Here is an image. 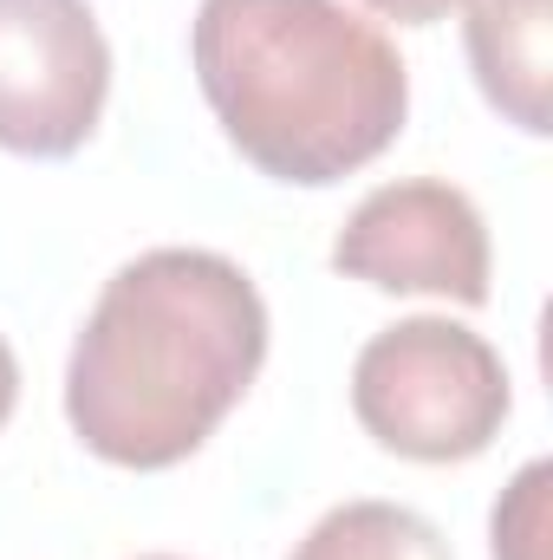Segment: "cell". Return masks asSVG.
Returning <instances> with one entry per match:
<instances>
[{"label":"cell","mask_w":553,"mask_h":560,"mask_svg":"<svg viewBox=\"0 0 553 560\" xmlns=\"http://www.w3.org/2000/svg\"><path fill=\"white\" fill-rule=\"evenodd\" d=\"M268 359L261 287L215 248H150L105 280L66 365V418L118 469L196 456Z\"/></svg>","instance_id":"1"},{"label":"cell","mask_w":553,"mask_h":560,"mask_svg":"<svg viewBox=\"0 0 553 560\" xmlns=\"http://www.w3.org/2000/svg\"><path fill=\"white\" fill-rule=\"evenodd\" d=\"M332 268L372 280L385 293H443L456 306H482L489 229H482V209L456 183H436V176L385 183L345 215L332 242Z\"/></svg>","instance_id":"5"},{"label":"cell","mask_w":553,"mask_h":560,"mask_svg":"<svg viewBox=\"0 0 553 560\" xmlns=\"http://www.w3.org/2000/svg\"><path fill=\"white\" fill-rule=\"evenodd\" d=\"M358 423L411 463H469L482 456L508 418L502 352L436 313L385 326L352 365Z\"/></svg>","instance_id":"3"},{"label":"cell","mask_w":553,"mask_h":560,"mask_svg":"<svg viewBox=\"0 0 553 560\" xmlns=\"http://www.w3.org/2000/svg\"><path fill=\"white\" fill-rule=\"evenodd\" d=\"M111 98V46L85 0H0V150L72 156Z\"/></svg>","instance_id":"4"},{"label":"cell","mask_w":553,"mask_h":560,"mask_svg":"<svg viewBox=\"0 0 553 560\" xmlns=\"http://www.w3.org/2000/svg\"><path fill=\"white\" fill-rule=\"evenodd\" d=\"M189 66L228 143L299 189L385 156L411 112L398 46L345 0H202Z\"/></svg>","instance_id":"2"},{"label":"cell","mask_w":553,"mask_h":560,"mask_svg":"<svg viewBox=\"0 0 553 560\" xmlns=\"http://www.w3.org/2000/svg\"><path fill=\"white\" fill-rule=\"evenodd\" d=\"M13 398H20V359H13V346L0 339V423L13 418Z\"/></svg>","instance_id":"9"},{"label":"cell","mask_w":553,"mask_h":560,"mask_svg":"<svg viewBox=\"0 0 553 560\" xmlns=\"http://www.w3.org/2000/svg\"><path fill=\"white\" fill-rule=\"evenodd\" d=\"M548 26L553 0H469L475 85L528 138H548Z\"/></svg>","instance_id":"6"},{"label":"cell","mask_w":553,"mask_h":560,"mask_svg":"<svg viewBox=\"0 0 553 560\" xmlns=\"http://www.w3.org/2000/svg\"><path fill=\"white\" fill-rule=\"evenodd\" d=\"M143 560H169V555H143Z\"/></svg>","instance_id":"10"},{"label":"cell","mask_w":553,"mask_h":560,"mask_svg":"<svg viewBox=\"0 0 553 560\" xmlns=\"http://www.w3.org/2000/svg\"><path fill=\"white\" fill-rule=\"evenodd\" d=\"M365 7L385 13V20H398V26H430V20H443V13H456L469 0H365Z\"/></svg>","instance_id":"8"},{"label":"cell","mask_w":553,"mask_h":560,"mask_svg":"<svg viewBox=\"0 0 553 560\" xmlns=\"http://www.w3.org/2000/svg\"><path fill=\"white\" fill-rule=\"evenodd\" d=\"M286 560H456L443 528L404 502H345L313 522V535Z\"/></svg>","instance_id":"7"}]
</instances>
